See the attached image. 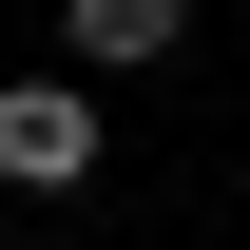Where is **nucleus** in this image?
Returning a JSON list of instances; mask_svg holds the SVG:
<instances>
[{"label": "nucleus", "instance_id": "1", "mask_svg": "<svg viewBox=\"0 0 250 250\" xmlns=\"http://www.w3.org/2000/svg\"><path fill=\"white\" fill-rule=\"evenodd\" d=\"M0 192H96V77H0Z\"/></svg>", "mask_w": 250, "mask_h": 250}, {"label": "nucleus", "instance_id": "2", "mask_svg": "<svg viewBox=\"0 0 250 250\" xmlns=\"http://www.w3.org/2000/svg\"><path fill=\"white\" fill-rule=\"evenodd\" d=\"M173 39H192V0H58V58L77 77H154Z\"/></svg>", "mask_w": 250, "mask_h": 250}]
</instances>
